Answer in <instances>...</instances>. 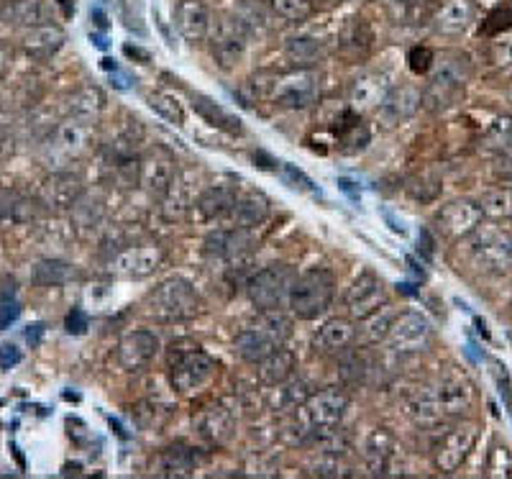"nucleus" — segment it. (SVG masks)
<instances>
[{"label":"nucleus","mask_w":512,"mask_h":479,"mask_svg":"<svg viewBox=\"0 0 512 479\" xmlns=\"http://www.w3.org/2000/svg\"><path fill=\"white\" fill-rule=\"evenodd\" d=\"M466 249L472 262L489 275H500L512 267V236L500 226L479 223L472 234L466 236Z\"/></svg>","instance_id":"8"},{"label":"nucleus","mask_w":512,"mask_h":479,"mask_svg":"<svg viewBox=\"0 0 512 479\" xmlns=\"http://www.w3.org/2000/svg\"><path fill=\"white\" fill-rule=\"evenodd\" d=\"M21 359H24V354H21V349H18V346H13V344L0 346V369L16 367Z\"/></svg>","instance_id":"53"},{"label":"nucleus","mask_w":512,"mask_h":479,"mask_svg":"<svg viewBox=\"0 0 512 479\" xmlns=\"http://www.w3.org/2000/svg\"><path fill=\"white\" fill-rule=\"evenodd\" d=\"M492 62L500 70H512V31H505V34L497 36V41L492 44Z\"/></svg>","instance_id":"48"},{"label":"nucleus","mask_w":512,"mask_h":479,"mask_svg":"<svg viewBox=\"0 0 512 479\" xmlns=\"http://www.w3.org/2000/svg\"><path fill=\"white\" fill-rule=\"evenodd\" d=\"M423 103V95L413 85H400V88H392L387 93V98L382 100V106L377 108L379 121L384 123V129H392V126H400L402 121L415 116V111Z\"/></svg>","instance_id":"25"},{"label":"nucleus","mask_w":512,"mask_h":479,"mask_svg":"<svg viewBox=\"0 0 512 479\" xmlns=\"http://www.w3.org/2000/svg\"><path fill=\"white\" fill-rule=\"evenodd\" d=\"M433 341V326L431 321L418 313V310H405V313H397L395 323H392L384 346L392 351V354H400V357H408V354H420L431 346Z\"/></svg>","instance_id":"13"},{"label":"nucleus","mask_w":512,"mask_h":479,"mask_svg":"<svg viewBox=\"0 0 512 479\" xmlns=\"http://www.w3.org/2000/svg\"><path fill=\"white\" fill-rule=\"evenodd\" d=\"M285 54L295 67H313L315 62L326 57V44L315 36H292L287 41Z\"/></svg>","instance_id":"39"},{"label":"nucleus","mask_w":512,"mask_h":479,"mask_svg":"<svg viewBox=\"0 0 512 479\" xmlns=\"http://www.w3.org/2000/svg\"><path fill=\"white\" fill-rule=\"evenodd\" d=\"M338 3H341V0H338Z\"/></svg>","instance_id":"62"},{"label":"nucleus","mask_w":512,"mask_h":479,"mask_svg":"<svg viewBox=\"0 0 512 479\" xmlns=\"http://www.w3.org/2000/svg\"><path fill=\"white\" fill-rule=\"evenodd\" d=\"M0 18L13 26H26L34 29L41 24H52V6L47 0H8Z\"/></svg>","instance_id":"29"},{"label":"nucleus","mask_w":512,"mask_h":479,"mask_svg":"<svg viewBox=\"0 0 512 479\" xmlns=\"http://www.w3.org/2000/svg\"><path fill=\"white\" fill-rule=\"evenodd\" d=\"M400 3H405V6H420L425 0H400Z\"/></svg>","instance_id":"60"},{"label":"nucleus","mask_w":512,"mask_h":479,"mask_svg":"<svg viewBox=\"0 0 512 479\" xmlns=\"http://www.w3.org/2000/svg\"><path fill=\"white\" fill-rule=\"evenodd\" d=\"M472 80V62L466 54L451 52L443 54L438 59L436 72H433L431 82L423 93L425 108L431 111H446V108L456 106L464 95L466 82Z\"/></svg>","instance_id":"6"},{"label":"nucleus","mask_w":512,"mask_h":479,"mask_svg":"<svg viewBox=\"0 0 512 479\" xmlns=\"http://www.w3.org/2000/svg\"><path fill=\"white\" fill-rule=\"evenodd\" d=\"M333 134H336L338 144H341V152L344 154H356L361 152V149H367L369 139H372L367 123L361 121L359 113H356L354 108H349V111L341 116V121H336Z\"/></svg>","instance_id":"36"},{"label":"nucleus","mask_w":512,"mask_h":479,"mask_svg":"<svg viewBox=\"0 0 512 479\" xmlns=\"http://www.w3.org/2000/svg\"><path fill=\"white\" fill-rule=\"evenodd\" d=\"M356 344V323L351 318H331L315 333V349L323 354H344Z\"/></svg>","instance_id":"28"},{"label":"nucleus","mask_w":512,"mask_h":479,"mask_svg":"<svg viewBox=\"0 0 512 479\" xmlns=\"http://www.w3.org/2000/svg\"><path fill=\"white\" fill-rule=\"evenodd\" d=\"M82 182L80 177L72 175L67 170H59L54 175H49L44 180L39 190V203L52 213H64V211H72L75 208L77 200L82 198Z\"/></svg>","instance_id":"20"},{"label":"nucleus","mask_w":512,"mask_h":479,"mask_svg":"<svg viewBox=\"0 0 512 479\" xmlns=\"http://www.w3.org/2000/svg\"><path fill=\"white\" fill-rule=\"evenodd\" d=\"M479 436V426L472 421L459 423L448 433H443L441 439L433 446V467L443 474H454L461 464L466 462L469 451L474 449Z\"/></svg>","instance_id":"14"},{"label":"nucleus","mask_w":512,"mask_h":479,"mask_svg":"<svg viewBox=\"0 0 512 479\" xmlns=\"http://www.w3.org/2000/svg\"><path fill=\"white\" fill-rule=\"evenodd\" d=\"M295 280L297 275L290 264H269V267L256 272L246 282V293H249L251 305L259 313H264V310H282L285 305H290V293Z\"/></svg>","instance_id":"9"},{"label":"nucleus","mask_w":512,"mask_h":479,"mask_svg":"<svg viewBox=\"0 0 512 479\" xmlns=\"http://www.w3.org/2000/svg\"><path fill=\"white\" fill-rule=\"evenodd\" d=\"M395 436L387 428H374L364 444V462L372 474H387L392 456H395Z\"/></svg>","instance_id":"35"},{"label":"nucleus","mask_w":512,"mask_h":479,"mask_svg":"<svg viewBox=\"0 0 512 479\" xmlns=\"http://www.w3.org/2000/svg\"><path fill=\"white\" fill-rule=\"evenodd\" d=\"M175 26L187 44L198 47L208 41L210 29H213V13L203 0H180L175 6Z\"/></svg>","instance_id":"23"},{"label":"nucleus","mask_w":512,"mask_h":479,"mask_svg":"<svg viewBox=\"0 0 512 479\" xmlns=\"http://www.w3.org/2000/svg\"><path fill=\"white\" fill-rule=\"evenodd\" d=\"M198 172L180 170L162 195V216L167 221H182L192 213V205L198 200Z\"/></svg>","instance_id":"22"},{"label":"nucleus","mask_w":512,"mask_h":479,"mask_svg":"<svg viewBox=\"0 0 512 479\" xmlns=\"http://www.w3.org/2000/svg\"><path fill=\"white\" fill-rule=\"evenodd\" d=\"M236 200H239V190L228 182H218V185H208L205 190H200L198 200L192 205V218H198L203 223L223 221V218L233 216V208H236Z\"/></svg>","instance_id":"21"},{"label":"nucleus","mask_w":512,"mask_h":479,"mask_svg":"<svg viewBox=\"0 0 512 479\" xmlns=\"http://www.w3.org/2000/svg\"><path fill=\"white\" fill-rule=\"evenodd\" d=\"M272 11L287 24H303L315 13V0H272Z\"/></svg>","instance_id":"45"},{"label":"nucleus","mask_w":512,"mask_h":479,"mask_svg":"<svg viewBox=\"0 0 512 479\" xmlns=\"http://www.w3.org/2000/svg\"><path fill=\"white\" fill-rule=\"evenodd\" d=\"M159 344L157 333L139 328V331H128L121 341H118V364L126 372H141L157 359Z\"/></svg>","instance_id":"19"},{"label":"nucleus","mask_w":512,"mask_h":479,"mask_svg":"<svg viewBox=\"0 0 512 479\" xmlns=\"http://www.w3.org/2000/svg\"><path fill=\"white\" fill-rule=\"evenodd\" d=\"M280 170H282V177H285L292 187H297V190H305V193H315L313 180H310L303 170H297L295 164L285 162V164H280Z\"/></svg>","instance_id":"50"},{"label":"nucleus","mask_w":512,"mask_h":479,"mask_svg":"<svg viewBox=\"0 0 512 479\" xmlns=\"http://www.w3.org/2000/svg\"><path fill=\"white\" fill-rule=\"evenodd\" d=\"M64 41H67V34H64L62 26L41 24L34 26V29H26L24 39H21V49L26 52V57L44 62V59H52L64 47Z\"/></svg>","instance_id":"26"},{"label":"nucleus","mask_w":512,"mask_h":479,"mask_svg":"<svg viewBox=\"0 0 512 479\" xmlns=\"http://www.w3.org/2000/svg\"><path fill=\"white\" fill-rule=\"evenodd\" d=\"M510 98H512V90H510Z\"/></svg>","instance_id":"61"},{"label":"nucleus","mask_w":512,"mask_h":479,"mask_svg":"<svg viewBox=\"0 0 512 479\" xmlns=\"http://www.w3.org/2000/svg\"><path fill=\"white\" fill-rule=\"evenodd\" d=\"M103 67H105V70H108V72H118V70H121V67L116 65V59H108V57L103 59Z\"/></svg>","instance_id":"58"},{"label":"nucleus","mask_w":512,"mask_h":479,"mask_svg":"<svg viewBox=\"0 0 512 479\" xmlns=\"http://www.w3.org/2000/svg\"><path fill=\"white\" fill-rule=\"evenodd\" d=\"M195 426H198L200 439L210 446H226L233 436V415L226 408L216 405V408H208L195 418Z\"/></svg>","instance_id":"31"},{"label":"nucleus","mask_w":512,"mask_h":479,"mask_svg":"<svg viewBox=\"0 0 512 479\" xmlns=\"http://www.w3.org/2000/svg\"><path fill=\"white\" fill-rule=\"evenodd\" d=\"M349 405L351 398L344 387H323V390L308 395V400L297 408V421L303 423V428H308V433L313 436L315 431L341 426Z\"/></svg>","instance_id":"10"},{"label":"nucleus","mask_w":512,"mask_h":479,"mask_svg":"<svg viewBox=\"0 0 512 479\" xmlns=\"http://www.w3.org/2000/svg\"><path fill=\"white\" fill-rule=\"evenodd\" d=\"M510 29H512V0H502L500 6L489 11L482 31L487 36H500Z\"/></svg>","instance_id":"47"},{"label":"nucleus","mask_w":512,"mask_h":479,"mask_svg":"<svg viewBox=\"0 0 512 479\" xmlns=\"http://www.w3.org/2000/svg\"><path fill=\"white\" fill-rule=\"evenodd\" d=\"M474 405V385L461 369L448 367L438 377L436 385L425 387L410 400V413L415 421L423 426L443 421V418H456V415L469 413Z\"/></svg>","instance_id":"2"},{"label":"nucleus","mask_w":512,"mask_h":479,"mask_svg":"<svg viewBox=\"0 0 512 479\" xmlns=\"http://www.w3.org/2000/svg\"><path fill=\"white\" fill-rule=\"evenodd\" d=\"M31 328H34V331H26V339H29L31 344H36L41 336V331H44V326H41V323H36V326H31Z\"/></svg>","instance_id":"57"},{"label":"nucleus","mask_w":512,"mask_h":479,"mask_svg":"<svg viewBox=\"0 0 512 479\" xmlns=\"http://www.w3.org/2000/svg\"><path fill=\"white\" fill-rule=\"evenodd\" d=\"M90 144H93V121H85V118H67L54 129V134L49 136L47 144V159L57 167L75 162L82 154H88Z\"/></svg>","instance_id":"11"},{"label":"nucleus","mask_w":512,"mask_h":479,"mask_svg":"<svg viewBox=\"0 0 512 479\" xmlns=\"http://www.w3.org/2000/svg\"><path fill=\"white\" fill-rule=\"evenodd\" d=\"M336 295V277L331 269L313 267L297 275L290 293V308L300 321H315L331 308Z\"/></svg>","instance_id":"7"},{"label":"nucleus","mask_w":512,"mask_h":479,"mask_svg":"<svg viewBox=\"0 0 512 479\" xmlns=\"http://www.w3.org/2000/svg\"><path fill=\"white\" fill-rule=\"evenodd\" d=\"M169 385L180 395H195L216 380L218 362L195 341H175L169 346Z\"/></svg>","instance_id":"4"},{"label":"nucleus","mask_w":512,"mask_h":479,"mask_svg":"<svg viewBox=\"0 0 512 479\" xmlns=\"http://www.w3.org/2000/svg\"><path fill=\"white\" fill-rule=\"evenodd\" d=\"M75 277V269L72 264L59 262V259H44V262L36 264L34 269V280L39 285H64Z\"/></svg>","instance_id":"44"},{"label":"nucleus","mask_w":512,"mask_h":479,"mask_svg":"<svg viewBox=\"0 0 512 479\" xmlns=\"http://www.w3.org/2000/svg\"><path fill=\"white\" fill-rule=\"evenodd\" d=\"M146 316L157 323L172 326V323H187L192 318L203 316L205 300L185 277H169L162 280L152 293L146 295Z\"/></svg>","instance_id":"3"},{"label":"nucleus","mask_w":512,"mask_h":479,"mask_svg":"<svg viewBox=\"0 0 512 479\" xmlns=\"http://www.w3.org/2000/svg\"><path fill=\"white\" fill-rule=\"evenodd\" d=\"M146 103H149V108H152L159 118H164V121L172 123V126H185V108H182V103L175 95L152 93L146 98Z\"/></svg>","instance_id":"43"},{"label":"nucleus","mask_w":512,"mask_h":479,"mask_svg":"<svg viewBox=\"0 0 512 479\" xmlns=\"http://www.w3.org/2000/svg\"><path fill=\"white\" fill-rule=\"evenodd\" d=\"M297 372V357L295 351L280 346L277 351H272L267 359L256 364V374H259V382L267 387H282L295 377Z\"/></svg>","instance_id":"30"},{"label":"nucleus","mask_w":512,"mask_h":479,"mask_svg":"<svg viewBox=\"0 0 512 479\" xmlns=\"http://www.w3.org/2000/svg\"><path fill=\"white\" fill-rule=\"evenodd\" d=\"M200 464L198 449H190V446H169L159 454V469L162 474H175V477H185L192 469Z\"/></svg>","instance_id":"40"},{"label":"nucleus","mask_w":512,"mask_h":479,"mask_svg":"<svg viewBox=\"0 0 512 479\" xmlns=\"http://www.w3.org/2000/svg\"><path fill=\"white\" fill-rule=\"evenodd\" d=\"M13 65V49L11 44H6V41L0 39V80L8 75V70H11Z\"/></svg>","instance_id":"54"},{"label":"nucleus","mask_w":512,"mask_h":479,"mask_svg":"<svg viewBox=\"0 0 512 479\" xmlns=\"http://www.w3.org/2000/svg\"><path fill=\"white\" fill-rule=\"evenodd\" d=\"M90 18H95V24L100 26V29H105V16L100 11H90Z\"/></svg>","instance_id":"59"},{"label":"nucleus","mask_w":512,"mask_h":479,"mask_svg":"<svg viewBox=\"0 0 512 479\" xmlns=\"http://www.w3.org/2000/svg\"><path fill=\"white\" fill-rule=\"evenodd\" d=\"M126 54L128 57H139L141 65H146V62H149V54L141 52V49H136V47H126Z\"/></svg>","instance_id":"56"},{"label":"nucleus","mask_w":512,"mask_h":479,"mask_svg":"<svg viewBox=\"0 0 512 479\" xmlns=\"http://www.w3.org/2000/svg\"><path fill=\"white\" fill-rule=\"evenodd\" d=\"M105 108V95L103 90L88 85V88L77 90L70 98V113L77 118H85V121H98V116Z\"/></svg>","instance_id":"41"},{"label":"nucleus","mask_w":512,"mask_h":479,"mask_svg":"<svg viewBox=\"0 0 512 479\" xmlns=\"http://www.w3.org/2000/svg\"><path fill=\"white\" fill-rule=\"evenodd\" d=\"M269 211H272V203H269V198L262 190H246V193H239L231 218L236 226L254 231L256 226H262L267 221Z\"/></svg>","instance_id":"32"},{"label":"nucleus","mask_w":512,"mask_h":479,"mask_svg":"<svg viewBox=\"0 0 512 479\" xmlns=\"http://www.w3.org/2000/svg\"><path fill=\"white\" fill-rule=\"evenodd\" d=\"M18 316H21V305H18V300L3 295V298H0V331H6Z\"/></svg>","instance_id":"51"},{"label":"nucleus","mask_w":512,"mask_h":479,"mask_svg":"<svg viewBox=\"0 0 512 479\" xmlns=\"http://www.w3.org/2000/svg\"><path fill=\"white\" fill-rule=\"evenodd\" d=\"M477 18V6L472 0H446L433 16V26L443 36H461Z\"/></svg>","instance_id":"27"},{"label":"nucleus","mask_w":512,"mask_h":479,"mask_svg":"<svg viewBox=\"0 0 512 479\" xmlns=\"http://www.w3.org/2000/svg\"><path fill=\"white\" fill-rule=\"evenodd\" d=\"M210 54L221 70H233L244 59L249 44V26L239 16H223L210 29Z\"/></svg>","instance_id":"12"},{"label":"nucleus","mask_w":512,"mask_h":479,"mask_svg":"<svg viewBox=\"0 0 512 479\" xmlns=\"http://www.w3.org/2000/svg\"><path fill=\"white\" fill-rule=\"evenodd\" d=\"M88 326H90V318L82 308H72V313L67 316V321H64L67 333H75V336H80V333L88 331Z\"/></svg>","instance_id":"52"},{"label":"nucleus","mask_w":512,"mask_h":479,"mask_svg":"<svg viewBox=\"0 0 512 479\" xmlns=\"http://www.w3.org/2000/svg\"><path fill=\"white\" fill-rule=\"evenodd\" d=\"M292 333L290 318L282 313V310H264L259 313L256 323L246 326L244 331L236 333V354H239L244 362L259 364L262 359H267L272 351H277L280 346L287 344Z\"/></svg>","instance_id":"5"},{"label":"nucleus","mask_w":512,"mask_h":479,"mask_svg":"<svg viewBox=\"0 0 512 479\" xmlns=\"http://www.w3.org/2000/svg\"><path fill=\"white\" fill-rule=\"evenodd\" d=\"M397 313L392 310V305H382L377 313H372L369 318L359 321L361 326L356 328V344L361 346H374V344H382L387 339V333H390L392 323H395Z\"/></svg>","instance_id":"37"},{"label":"nucleus","mask_w":512,"mask_h":479,"mask_svg":"<svg viewBox=\"0 0 512 479\" xmlns=\"http://www.w3.org/2000/svg\"><path fill=\"white\" fill-rule=\"evenodd\" d=\"M484 213L479 208V203L472 200H451V203L441 205V211L436 216V226L446 239H466L472 234L474 228L482 223Z\"/></svg>","instance_id":"18"},{"label":"nucleus","mask_w":512,"mask_h":479,"mask_svg":"<svg viewBox=\"0 0 512 479\" xmlns=\"http://www.w3.org/2000/svg\"><path fill=\"white\" fill-rule=\"evenodd\" d=\"M251 103H272L277 108L303 111L315 106L323 93V77L315 67H292L285 72H259L244 85Z\"/></svg>","instance_id":"1"},{"label":"nucleus","mask_w":512,"mask_h":479,"mask_svg":"<svg viewBox=\"0 0 512 479\" xmlns=\"http://www.w3.org/2000/svg\"><path fill=\"white\" fill-rule=\"evenodd\" d=\"M492 367H495V380H497V385H500V392H505V400H507V405H510L512 403L510 400V377H507V372L502 364L492 362Z\"/></svg>","instance_id":"55"},{"label":"nucleus","mask_w":512,"mask_h":479,"mask_svg":"<svg viewBox=\"0 0 512 479\" xmlns=\"http://www.w3.org/2000/svg\"><path fill=\"white\" fill-rule=\"evenodd\" d=\"M374 34L372 29L367 26V21H361V18H351L346 29L341 31V49H344L346 57L359 59L367 57L369 49H372Z\"/></svg>","instance_id":"38"},{"label":"nucleus","mask_w":512,"mask_h":479,"mask_svg":"<svg viewBox=\"0 0 512 479\" xmlns=\"http://www.w3.org/2000/svg\"><path fill=\"white\" fill-rule=\"evenodd\" d=\"M190 103H192V111L198 113V116L203 118L205 123H210V126H216L218 131H223V134H228V136H241V134H244V123H241L239 118L233 116V113L223 111V108L218 106L216 100H210L208 95L190 93Z\"/></svg>","instance_id":"33"},{"label":"nucleus","mask_w":512,"mask_h":479,"mask_svg":"<svg viewBox=\"0 0 512 479\" xmlns=\"http://www.w3.org/2000/svg\"><path fill=\"white\" fill-rule=\"evenodd\" d=\"M251 249H254V236H251L249 228L241 226L216 228L205 239V252L213 259H223V262H239Z\"/></svg>","instance_id":"24"},{"label":"nucleus","mask_w":512,"mask_h":479,"mask_svg":"<svg viewBox=\"0 0 512 479\" xmlns=\"http://www.w3.org/2000/svg\"><path fill=\"white\" fill-rule=\"evenodd\" d=\"M408 65L415 75H428L436 65V52L431 47H413L408 52Z\"/></svg>","instance_id":"49"},{"label":"nucleus","mask_w":512,"mask_h":479,"mask_svg":"<svg viewBox=\"0 0 512 479\" xmlns=\"http://www.w3.org/2000/svg\"><path fill=\"white\" fill-rule=\"evenodd\" d=\"M479 208H482L484 216L495 218V221L512 218V187H495V190L484 193L479 200Z\"/></svg>","instance_id":"42"},{"label":"nucleus","mask_w":512,"mask_h":479,"mask_svg":"<svg viewBox=\"0 0 512 479\" xmlns=\"http://www.w3.org/2000/svg\"><path fill=\"white\" fill-rule=\"evenodd\" d=\"M72 218L80 228H93L98 226L100 218H103V200L100 198H88L82 193V198L77 200L75 208H72Z\"/></svg>","instance_id":"46"},{"label":"nucleus","mask_w":512,"mask_h":479,"mask_svg":"<svg viewBox=\"0 0 512 479\" xmlns=\"http://www.w3.org/2000/svg\"><path fill=\"white\" fill-rule=\"evenodd\" d=\"M344 305L351 321H364L372 313H377L382 305H387V287H384L382 277L369 272V269L361 272L346 290Z\"/></svg>","instance_id":"15"},{"label":"nucleus","mask_w":512,"mask_h":479,"mask_svg":"<svg viewBox=\"0 0 512 479\" xmlns=\"http://www.w3.org/2000/svg\"><path fill=\"white\" fill-rule=\"evenodd\" d=\"M392 90L390 75L384 72H374V75H364L356 80L354 90H351V106L359 111H369V108H379L387 93Z\"/></svg>","instance_id":"34"},{"label":"nucleus","mask_w":512,"mask_h":479,"mask_svg":"<svg viewBox=\"0 0 512 479\" xmlns=\"http://www.w3.org/2000/svg\"><path fill=\"white\" fill-rule=\"evenodd\" d=\"M164 262V252L154 244H139L123 249L118 257H113L111 272L121 280H146L152 277Z\"/></svg>","instance_id":"16"},{"label":"nucleus","mask_w":512,"mask_h":479,"mask_svg":"<svg viewBox=\"0 0 512 479\" xmlns=\"http://www.w3.org/2000/svg\"><path fill=\"white\" fill-rule=\"evenodd\" d=\"M177 162L175 157L162 147H154L139 159V185L144 187L146 193L154 198H162L167 193V187L172 185L177 175Z\"/></svg>","instance_id":"17"}]
</instances>
